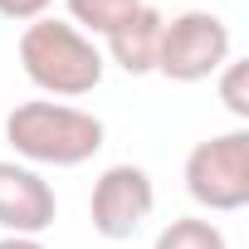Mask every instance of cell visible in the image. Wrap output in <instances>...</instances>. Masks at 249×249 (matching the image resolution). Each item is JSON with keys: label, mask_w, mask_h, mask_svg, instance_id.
Masks as SVG:
<instances>
[{"label": "cell", "mask_w": 249, "mask_h": 249, "mask_svg": "<svg viewBox=\"0 0 249 249\" xmlns=\"http://www.w3.org/2000/svg\"><path fill=\"white\" fill-rule=\"evenodd\" d=\"M5 142L15 147V157L35 161V166H83L88 157L103 152L107 127L103 117L54 103V98H35V103H15L5 117Z\"/></svg>", "instance_id": "1"}, {"label": "cell", "mask_w": 249, "mask_h": 249, "mask_svg": "<svg viewBox=\"0 0 249 249\" xmlns=\"http://www.w3.org/2000/svg\"><path fill=\"white\" fill-rule=\"evenodd\" d=\"M20 69L49 98H83L103 83L107 59L78 25L44 15V20L25 25V35H20Z\"/></svg>", "instance_id": "2"}, {"label": "cell", "mask_w": 249, "mask_h": 249, "mask_svg": "<svg viewBox=\"0 0 249 249\" xmlns=\"http://www.w3.org/2000/svg\"><path fill=\"white\" fill-rule=\"evenodd\" d=\"M186 191L196 205L215 215L244 210L249 205V132L234 127V132L196 142L186 157Z\"/></svg>", "instance_id": "3"}, {"label": "cell", "mask_w": 249, "mask_h": 249, "mask_svg": "<svg viewBox=\"0 0 249 249\" xmlns=\"http://www.w3.org/2000/svg\"><path fill=\"white\" fill-rule=\"evenodd\" d=\"M230 64V25L210 10H181L161 25L157 73L171 83H205Z\"/></svg>", "instance_id": "4"}, {"label": "cell", "mask_w": 249, "mask_h": 249, "mask_svg": "<svg viewBox=\"0 0 249 249\" xmlns=\"http://www.w3.org/2000/svg\"><path fill=\"white\" fill-rule=\"evenodd\" d=\"M157 205V186L147 176V166H132V161H117L107 166L98 181H93V196H88V220L103 239H132L147 215Z\"/></svg>", "instance_id": "5"}, {"label": "cell", "mask_w": 249, "mask_h": 249, "mask_svg": "<svg viewBox=\"0 0 249 249\" xmlns=\"http://www.w3.org/2000/svg\"><path fill=\"white\" fill-rule=\"evenodd\" d=\"M59 215L54 186L25 166V161H0V230L5 234H44Z\"/></svg>", "instance_id": "6"}, {"label": "cell", "mask_w": 249, "mask_h": 249, "mask_svg": "<svg viewBox=\"0 0 249 249\" xmlns=\"http://www.w3.org/2000/svg\"><path fill=\"white\" fill-rule=\"evenodd\" d=\"M161 25H166V15H161L157 5H137L127 20H117V25L103 35V39H107V59H112L122 73H132V78H142V73H157Z\"/></svg>", "instance_id": "7"}, {"label": "cell", "mask_w": 249, "mask_h": 249, "mask_svg": "<svg viewBox=\"0 0 249 249\" xmlns=\"http://www.w3.org/2000/svg\"><path fill=\"white\" fill-rule=\"evenodd\" d=\"M152 249H230V244H225V230H220V225L186 215V220H171V225L157 234Z\"/></svg>", "instance_id": "8"}, {"label": "cell", "mask_w": 249, "mask_h": 249, "mask_svg": "<svg viewBox=\"0 0 249 249\" xmlns=\"http://www.w3.org/2000/svg\"><path fill=\"white\" fill-rule=\"evenodd\" d=\"M137 5H147V0H69V15H73V25H83L88 39H93V35H107L117 20H127Z\"/></svg>", "instance_id": "9"}, {"label": "cell", "mask_w": 249, "mask_h": 249, "mask_svg": "<svg viewBox=\"0 0 249 249\" xmlns=\"http://www.w3.org/2000/svg\"><path fill=\"white\" fill-rule=\"evenodd\" d=\"M220 98H225V107L239 122L249 117V59H230L220 69Z\"/></svg>", "instance_id": "10"}, {"label": "cell", "mask_w": 249, "mask_h": 249, "mask_svg": "<svg viewBox=\"0 0 249 249\" xmlns=\"http://www.w3.org/2000/svg\"><path fill=\"white\" fill-rule=\"evenodd\" d=\"M49 5L54 0H0V15L15 20V25H35V20H44Z\"/></svg>", "instance_id": "11"}, {"label": "cell", "mask_w": 249, "mask_h": 249, "mask_svg": "<svg viewBox=\"0 0 249 249\" xmlns=\"http://www.w3.org/2000/svg\"><path fill=\"white\" fill-rule=\"evenodd\" d=\"M0 249H44L35 234H5V239H0Z\"/></svg>", "instance_id": "12"}]
</instances>
